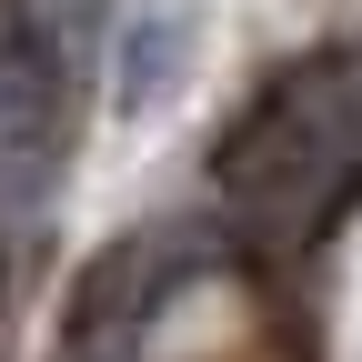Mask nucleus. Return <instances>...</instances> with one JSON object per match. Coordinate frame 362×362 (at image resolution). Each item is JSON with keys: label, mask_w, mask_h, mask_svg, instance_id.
<instances>
[{"label": "nucleus", "mask_w": 362, "mask_h": 362, "mask_svg": "<svg viewBox=\"0 0 362 362\" xmlns=\"http://www.w3.org/2000/svg\"><path fill=\"white\" fill-rule=\"evenodd\" d=\"M192 81V0H141L121 21V61H111V111L121 121H151L181 101Z\"/></svg>", "instance_id": "20e7f679"}, {"label": "nucleus", "mask_w": 362, "mask_h": 362, "mask_svg": "<svg viewBox=\"0 0 362 362\" xmlns=\"http://www.w3.org/2000/svg\"><path fill=\"white\" fill-rule=\"evenodd\" d=\"M11 11H21L11 30L30 40V51H40V61H61V71H71V61L90 51V40H101V11H111V0H11Z\"/></svg>", "instance_id": "39448f33"}, {"label": "nucleus", "mask_w": 362, "mask_h": 362, "mask_svg": "<svg viewBox=\"0 0 362 362\" xmlns=\"http://www.w3.org/2000/svg\"><path fill=\"white\" fill-rule=\"evenodd\" d=\"M71 181V71L0 30V232H30Z\"/></svg>", "instance_id": "7ed1b4c3"}, {"label": "nucleus", "mask_w": 362, "mask_h": 362, "mask_svg": "<svg viewBox=\"0 0 362 362\" xmlns=\"http://www.w3.org/2000/svg\"><path fill=\"white\" fill-rule=\"evenodd\" d=\"M211 192L232 202V221L282 242L322 232L362 192V30L252 90L242 121L211 141Z\"/></svg>", "instance_id": "f257e3e1"}, {"label": "nucleus", "mask_w": 362, "mask_h": 362, "mask_svg": "<svg viewBox=\"0 0 362 362\" xmlns=\"http://www.w3.org/2000/svg\"><path fill=\"white\" fill-rule=\"evenodd\" d=\"M202 272H211V232L202 221H141V232H121L81 272L51 362H151V332L171 322V302Z\"/></svg>", "instance_id": "f03ea898"}]
</instances>
